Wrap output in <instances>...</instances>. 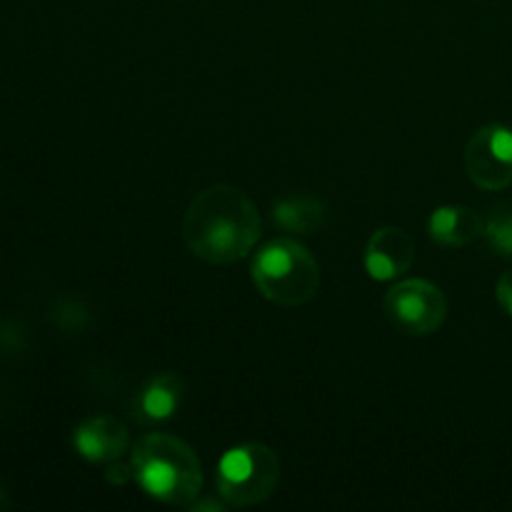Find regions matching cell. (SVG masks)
Here are the masks:
<instances>
[{"label": "cell", "instance_id": "1", "mask_svg": "<svg viewBox=\"0 0 512 512\" xmlns=\"http://www.w3.org/2000/svg\"><path fill=\"white\" fill-rule=\"evenodd\" d=\"M263 230L258 208L235 185H213L190 200L183 238L195 258L210 265H230L255 248Z\"/></svg>", "mask_w": 512, "mask_h": 512}, {"label": "cell", "instance_id": "2", "mask_svg": "<svg viewBox=\"0 0 512 512\" xmlns=\"http://www.w3.org/2000/svg\"><path fill=\"white\" fill-rule=\"evenodd\" d=\"M133 480L145 495L165 505L195 503L203 488V470L195 450L170 433H150L130 453Z\"/></svg>", "mask_w": 512, "mask_h": 512}, {"label": "cell", "instance_id": "3", "mask_svg": "<svg viewBox=\"0 0 512 512\" xmlns=\"http://www.w3.org/2000/svg\"><path fill=\"white\" fill-rule=\"evenodd\" d=\"M258 293L280 308L310 303L320 288V265L305 245L293 238L270 240L250 265Z\"/></svg>", "mask_w": 512, "mask_h": 512}, {"label": "cell", "instance_id": "4", "mask_svg": "<svg viewBox=\"0 0 512 512\" xmlns=\"http://www.w3.org/2000/svg\"><path fill=\"white\" fill-rule=\"evenodd\" d=\"M278 480L280 460L265 443L235 445L218 463V493L233 508H250L268 500Z\"/></svg>", "mask_w": 512, "mask_h": 512}, {"label": "cell", "instance_id": "5", "mask_svg": "<svg viewBox=\"0 0 512 512\" xmlns=\"http://www.w3.org/2000/svg\"><path fill=\"white\" fill-rule=\"evenodd\" d=\"M385 318L405 335H430L448 318L443 290L423 278L400 280L383 300Z\"/></svg>", "mask_w": 512, "mask_h": 512}, {"label": "cell", "instance_id": "6", "mask_svg": "<svg viewBox=\"0 0 512 512\" xmlns=\"http://www.w3.org/2000/svg\"><path fill=\"white\" fill-rule=\"evenodd\" d=\"M465 173L478 188L503 190L512 183V130L485 125L465 145Z\"/></svg>", "mask_w": 512, "mask_h": 512}, {"label": "cell", "instance_id": "7", "mask_svg": "<svg viewBox=\"0 0 512 512\" xmlns=\"http://www.w3.org/2000/svg\"><path fill=\"white\" fill-rule=\"evenodd\" d=\"M73 448L88 463L110 465L128 453L130 433L113 415H93L73 430Z\"/></svg>", "mask_w": 512, "mask_h": 512}, {"label": "cell", "instance_id": "8", "mask_svg": "<svg viewBox=\"0 0 512 512\" xmlns=\"http://www.w3.org/2000/svg\"><path fill=\"white\" fill-rule=\"evenodd\" d=\"M415 263V243L408 230L388 225L370 235L365 245V270L373 280L385 283L408 273Z\"/></svg>", "mask_w": 512, "mask_h": 512}, {"label": "cell", "instance_id": "9", "mask_svg": "<svg viewBox=\"0 0 512 512\" xmlns=\"http://www.w3.org/2000/svg\"><path fill=\"white\" fill-rule=\"evenodd\" d=\"M485 230V218L465 205H443L430 215V240L443 248H463L478 240Z\"/></svg>", "mask_w": 512, "mask_h": 512}, {"label": "cell", "instance_id": "10", "mask_svg": "<svg viewBox=\"0 0 512 512\" xmlns=\"http://www.w3.org/2000/svg\"><path fill=\"white\" fill-rule=\"evenodd\" d=\"M185 393V380L178 373H160L135 398V418L143 423H163L173 418Z\"/></svg>", "mask_w": 512, "mask_h": 512}, {"label": "cell", "instance_id": "11", "mask_svg": "<svg viewBox=\"0 0 512 512\" xmlns=\"http://www.w3.org/2000/svg\"><path fill=\"white\" fill-rule=\"evenodd\" d=\"M273 220L285 233H318L325 225V205L315 195H288L273 203Z\"/></svg>", "mask_w": 512, "mask_h": 512}, {"label": "cell", "instance_id": "12", "mask_svg": "<svg viewBox=\"0 0 512 512\" xmlns=\"http://www.w3.org/2000/svg\"><path fill=\"white\" fill-rule=\"evenodd\" d=\"M485 240L498 255L512 258V210L498 208L485 218Z\"/></svg>", "mask_w": 512, "mask_h": 512}, {"label": "cell", "instance_id": "13", "mask_svg": "<svg viewBox=\"0 0 512 512\" xmlns=\"http://www.w3.org/2000/svg\"><path fill=\"white\" fill-rule=\"evenodd\" d=\"M495 298H498L500 308L512 318V268L500 275L498 285H495Z\"/></svg>", "mask_w": 512, "mask_h": 512}, {"label": "cell", "instance_id": "14", "mask_svg": "<svg viewBox=\"0 0 512 512\" xmlns=\"http://www.w3.org/2000/svg\"><path fill=\"white\" fill-rule=\"evenodd\" d=\"M108 483H118V485H125L128 480H133V468H130V460L128 463H120V460H115V463H110L108 468Z\"/></svg>", "mask_w": 512, "mask_h": 512}]
</instances>
